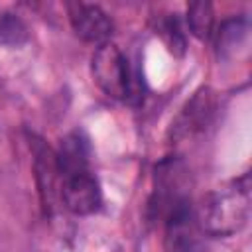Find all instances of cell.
<instances>
[{
    "mask_svg": "<svg viewBox=\"0 0 252 252\" xmlns=\"http://www.w3.org/2000/svg\"><path fill=\"white\" fill-rule=\"evenodd\" d=\"M248 193L250 189L246 175L240 181H232L207 193L195 211L199 228L209 236H230L238 232L248 220Z\"/></svg>",
    "mask_w": 252,
    "mask_h": 252,
    "instance_id": "1",
    "label": "cell"
},
{
    "mask_svg": "<svg viewBox=\"0 0 252 252\" xmlns=\"http://www.w3.org/2000/svg\"><path fill=\"white\" fill-rule=\"evenodd\" d=\"M93 77L96 85L112 98H130L132 77L128 61L114 43H102L96 47L91 61Z\"/></svg>",
    "mask_w": 252,
    "mask_h": 252,
    "instance_id": "2",
    "label": "cell"
},
{
    "mask_svg": "<svg viewBox=\"0 0 252 252\" xmlns=\"http://www.w3.org/2000/svg\"><path fill=\"white\" fill-rule=\"evenodd\" d=\"M61 197L65 207L73 215H91L94 213L102 203V193L98 187V181L91 171L75 173L63 179Z\"/></svg>",
    "mask_w": 252,
    "mask_h": 252,
    "instance_id": "3",
    "label": "cell"
},
{
    "mask_svg": "<svg viewBox=\"0 0 252 252\" xmlns=\"http://www.w3.org/2000/svg\"><path fill=\"white\" fill-rule=\"evenodd\" d=\"M69 18L75 33L89 43H108L112 35V20L93 4H71Z\"/></svg>",
    "mask_w": 252,
    "mask_h": 252,
    "instance_id": "4",
    "label": "cell"
},
{
    "mask_svg": "<svg viewBox=\"0 0 252 252\" xmlns=\"http://www.w3.org/2000/svg\"><path fill=\"white\" fill-rule=\"evenodd\" d=\"M187 203L167 215L165 244L169 252H197V238Z\"/></svg>",
    "mask_w": 252,
    "mask_h": 252,
    "instance_id": "5",
    "label": "cell"
},
{
    "mask_svg": "<svg viewBox=\"0 0 252 252\" xmlns=\"http://www.w3.org/2000/svg\"><path fill=\"white\" fill-rule=\"evenodd\" d=\"M55 165H57V173H61V177H69L75 173H83L89 171V144L81 134H69L61 146L59 152L55 156Z\"/></svg>",
    "mask_w": 252,
    "mask_h": 252,
    "instance_id": "6",
    "label": "cell"
},
{
    "mask_svg": "<svg viewBox=\"0 0 252 252\" xmlns=\"http://www.w3.org/2000/svg\"><path fill=\"white\" fill-rule=\"evenodd\" d=\"M156 33L163 39V43L167 45V49L173 55H183L185 53V33L181 30L179 18L175 14H167V16H159L158 24H156Z\"/></svg>",
    "mask_w": 252,
    "mask_h": 252,
    "instance_id": "7",
    "label": "cell"
},
{
    "mask_svg": "<svg viewBox=\"0 0 252 252\" xmlns=\"http://www.w3.org/2000/svg\"><path fill=\"white\" fill-rule=\"evenodd\" d=\"M187 24L195 37L209 39L215 26V14L213 6L209 2H193L187 8Z\"/></svg>",
    "mask_w": 252,
    "mask_h": 252,
    "instance_id": "8",
    "label": "cell"
},
{
    "mask_svg": "<svg viewBox=\"0 0 252 252\" xmlns=\"http://www.w3.org/2000/svg\"><path fill=\"white\" fill-rule=\"evenodd\" d=\"M246 33V26L238 20H232V22H226L219 33V49L220 51H228V49H234L236 43L244 37Z\"/></svg>",
    "mask_w": 252,
    "mask_h": 252,
    "instance_id": "9",
    "label": "cell"
},
{
    "mask_svg": "<svg viewBox=\"0 0 252 252\" xmlns=\"http://www.w3.org/2000/svg\"><path fill=\"white\" fill-rule=\"evenodd\" d=\"M0 37L4 41H8V43H16L18 45V43H22L26 39V28L18 18L8 16V18H4L0 22Z\"/></svg>",
    "mask_w": 252,
    "mask_h": 252,
    "instance_id": "10",
    "label": "cell"
}]
</instances>
